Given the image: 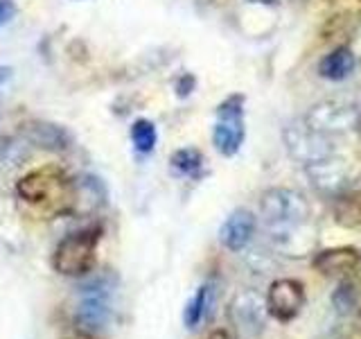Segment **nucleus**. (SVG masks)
<instances>
[{"label": "nucleus", "mask_w": 361, "mask_h": 339, "mask_svg": "<svg viewBox=\"0 0 361 339\" xmlns=\"http://www.w3.org/2000/svg\"><path fill=\"white\" fill-rule=\"evenodd\" d=\"M99 240H102L99 226H88V229L66 235L52 254L54 271H59L61 276H71V278L88 274L95 265Z\"/></svg>", "instance_id": "1"}, {"label": "nucleus", "mask_w": 361, "mask_h": 339, "mask_svg": "<svg viewBox=\"0 0 361 339\" xmlns=\"http://www.w3.org/2000/svg\"><path fill=\"white\" fill-rule=\"evenodd\" d=\"M259 213L271 231L291 229L310 220V201L293 188H269L259 199Z\"/></svg>", "instance_id": "2"}, {"label": "nucleus", "mask_w": 361, "mask_h": 339, "mask_svg": "<svg viewBox=\"0 0 361 339\" xmlns=\"http://www.w3.org/2000/svg\"><path fill=\"white\" fill-rule=\"evenodd\" d=\"M282 141H285L289 156L305 167L336 154L332 136L310 127V124L305 122V118H296L287 122V127L282 129Z\"/></svg>", "instance_id": "3"}, {"label": "nucleus", "mask_w": 361, "mask_h": 339, "mask_svg": "<svg viewBox=\"0 0 361 339\" xmlns=\"http://www.w3.org/2000/svg\"><path fill=\"white\" fill-rule=\"evenodd\" d=\"M244 97L231 95L217 109V124L212 129L214 150L221 156H235L244 143Z\"/></svg>", "instance_id": "4"}, {"label": "nucleus", "mask_w": 361, "mask_h": 339, "mask_svg": "<svg viewBox=\"0 0 361 339\" xmlns=\"http://www.w3.org/2000/svg\"><path fill=\"white\" fill-rule=\"evenodd\" d=\"M357 116H359V105L345 97H330L321 100L312 105V109L305 113V122L310 127L319 129L327 136L332 133H343L357 127Z\"/></svg>", "instance_id": "5"}, {"label": "nucleus", "mask_w": 361, "mask_h": 339, "mask_svg": "<svg viewBox=\"0 0 361 339\" xmlns=\"http://www.w3.org/2000/svg\"><path fill=\"white\" fill-rule=\"evenodd\" d=\"M267 299L253 290H242L231 301V319L244 339H257L267 326Z\"/></svg>", "instance_id": "6"}, {"label": "nucleus", "mask_w": 361, "mask_h": 339, "mask_svg": "<svg viewBox=\"0 0 361 339\" xmlns=\"http://www.w3.org/2000/svg\"><path fill=\"white\" fill-rule=\"evenodd\" d=\"M305 305V287L296 278H278L267 290V312L276 321H293Z\"/></svg>", "instance_id": "7"}, {"label": "nucleus", "mask_w": 361, "mask_h": 339, "mask_svg": "<svg viewBox=\"0 0 361 339\" xmlns=\"http://www.w3.org/2000/svg\"><path fill=\"white\" fill-rule=\"evenodd\" d=\"M109 290H113L109 285L106 278H102L93 285L84 287V299L77 305L75 312V321L79 323V328L84 331H99L104 328L109 316H111V308H109Z\"/></svg>", "instance_id": "8"}, {"label": "nucleus", "mask_w": 361, "mask_h": 339, "mask_svg": "<svg viewBox=\"0 0 361 339\" xmlns=\"http://www.w3.org/2000/svg\"><path fill=\"white\" fill-rule=\"evenodd\" d=\"M68 179H63L61 174H54L50 170H37V172H30L23 177L16 184V192L20 199H25L27 203H48V201H56L54 195H68Z\"/></svg>", "instance_id": "9"}, {"label": "nucleus", "mask_w": 361, "mask_h": 339, "mask_svg": "<svg viewBox=\"0 0 361 339\" xmlns=\"http://www.w3.org/2000/svg\"><path fill=\"white\" fill-rule=\"evenodd\" d=\"M305 172H307L312 186L325 195H341L343 188L350 184V163L336 154L307 165Z\"/></svg>", "instance_id": "10"}, {"label": "nucleus", "mask_w": 361, "mask_h": 339, "mask_svg": "<svg viewBox=\"0 0 361 339\" xmlns=\"http://www.w3.org/2000/svg\"><path fill=\"white\" fill-rule=\"evenodd\" d=\"M255 226L257 224L251 210H246V208L233 210L219 229L221 246L228 249V251H242V249H246V244L253 240Z\"/></svg>", "instance_id": "11"}, {"label": "nucleus", "mask_w": 361, "mask_h": 339, "mask_svg": "<svg viewBox=\"0 0 361 339\" xmlns=\"http://www.w3.org/2000/svg\"><path fill=\"white\" fill-rule=\"evenodd\" d=\"M359 265H361V254L353 246L323 249L312 260V267L323 276H343L355 271Z\"/></svg>", "instance_id": "12"}, {"label": "nucleus", "mask_w": 361, "mask_h": 339, "mask_svg": "<svg viewBox=\"0 0 361 339\" xmlns=\"http://www.w3.org/2000/svg\"><path fill=\"white\" fill-rule=\"evenodd\" d=\"M25 136L34 145H39L43 150H50V152H61L71 145V136H68V131L63 127L52 124V122H43V120L27 122Z\"/></svg>", "instance_id": "13"}, {"label": "nucleus", "mask_w": 361, "mask_h": 339, "mask_svg": "<svg viewBox=\"0 0 361 339\" xmlns=\"http://www.w3.org/2000/svg\"><path fill=\"white\" fill-rule=\"evenodd\" d=\"M355 52L350 48H336L330 54H325L319 64V75L330 82H343L355 71Z\"/></svg>", "instance_id": "14"}, {"label": "nucleus", "mask_w": 361, "mask_h": 339, "mask_svg": "<svg viewBox=\"0 0 361 339\" xmlns=\"http://www.w3.org/2000/svg\"><path fill=\"white\" fill-rule=\"evenodd\" d=\"M332 218L343 229H359L361 226V199L350 195H336Z\"/></svg>", "instance_id": "15"}, {"label": "nucleus", "mask_w": 361, "mask_h": 339, "mask_svg": "<svg viewBox=\"0 0 361 339\" xmlns=\"http://www.w3.org/2000/svg\"><path fill=\"white\" fill-rule=\"evenodd\" d=\"M210 299H212V285H210V282H206V285H201L197 290V294L185 305L183 321H185L188 328H197L203 321V316H206V312L210 308Z\"/></svg>", "instance_id": "16"}, {"label": "nucleus", "mask_w": 361, "mask_h": 339, "mask_svg": "<svg viewBox=\"0 0 361 339\" xmlns=\"http://www.w3.org/2000/svg\"><path fill=\"white\" fill-rule=\"evenodd\" d=\"M169 163L176 170L178 174L183 177H195L199 174V170L203 167V154L195 147H183V150H176L169 158Z\"/></svg>", "instance_id": "17"}, {"label": "nucleus", "mask_w": 361, "mask_h": 339, "mask_svg": "<svg viewBox=\"0 0 361 339\" xmlns=\"http://www.w3.org/2000/svg\"><path fill=\"white\" fill-rule=\"evenodd\" d=\"M131 141H133V147L140 154L154 152L156 141H158V133H156L154 122L147 120V118H138V120H135L131 124Z\"/></svg>", "instance_id": "18"}, {"label": "nucleus", "mask_w": 361, "mask_h": 339, "mask_svg": "<svg viewBox=\"0 0 361 339\" xmlns=\"http://www.w3.org/2000/svg\"><path fill=\"white\" fill-rule=\"evenodd\" d=\"M359 299H361L359 282H355V280H343L341 285L334 290V294H332V305H334L336 312L348 314V312H353L357 308Z\"/></svg>", "instance_id": "19"}, {"label": "nucleus", "mask_w": 361, "mask_h": 339, "mask_svg": "<svg viewBox=\"0 0 361 339\" xmlns=\"http://www.w3.org/2000/svg\"><path fill=\"white\" fill-rule=\"evenodd\" d=\"M195 86H197L195 75H190V73L180 75V77H178V82H176V95H178V97H188V95L192 93V90H195Z\"/></svg>", "instance_id": "20"}, {"label": "nucleus", "mask_w": 361, "mask_h": 339, "mask_svg": "<svg viewBox=\"0 0 361 339\" xmlns=\"http://www.w3.org/2000/svg\"><path fill=\"white\" fill-rule=\"evenodd\" d=\"M16 16V3L14 0H0V28Z\"/></svg>", "instance_id": "21"}, {"label": "nucleus", "mask_w": 361, "mask_h": 339, "mask_svg": "<svg viewBox=\"0 0 361 339\" xmlns=\"http://www.w3.org/2000/svg\"><path fill=\"white\" fill-rule=\"evenodd\" d=\"M9 77H11V68L9 66H0V86H3Z\"/></svg>", "instance_id": "22"}, {"label": "nucleus", "mask_w": 361, "mask_h": 339, "mask_svg": "<svg viewBox=\"0 0 361 339\" xmlns=\"http://www.w3.org/2000/svg\"><path fill=\"white\" fill-rule=\"evenodd\" d=\"M208 339H231V337H228V333H226V331H214V333H210Z\"/></svg>", "instance_id": "23"}, {"label": "nucleus", "mask_w": 361, "mask_h": 339, "mask_svg": "<svg viewBox=\"0 0 361 339\" xmlns=\"http://www.w3.org/2000/svg\"><path fill=\"white\" fill-rule=\"evenodd\" d=\"M248 3H255V5H269V7H276L278 0H248Z\"/></svg>", "instance_id": "24"}, {"label": "nucleus", "mask_w": 361, "mask_h": 339, "mask_svg": "<svg viewBox=\"0 0 361 339\" xmlns=\"http://www.w3.org/2000/svg\"><path fill=\"white\" fill-rule=\"evenodd\" d=\"M355 131L361 136V105H359V116H357V127H355Z\"/></svg>", "instance_id": "25"}]
</instances>
